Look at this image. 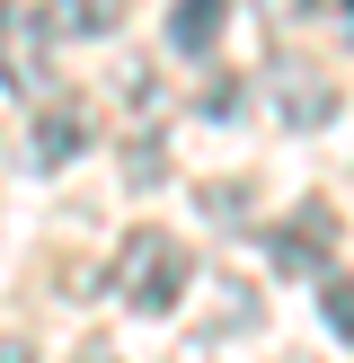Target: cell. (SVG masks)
<instances>
[{
	"label": "cell",
	"mask_w": 354,
	"mask_h": 363,
	"mask_svg": "<svg viewBox=\"0 0 354 363\" xmlns=\"http://www.w3.org/2000/svg\"><path fill=\"white\" fill-rule=\"evenodd\" d=\"M106 284H115L133 311H177V293L195 284V257L169 240V230H133V240L115 248V275Z\"/></svg>",
	"instance_id": "6da1fadb"
},
{
	"label": "cell",
	"mask_w": 354,
	"mask_h": 363,
	"mask_svg": "<svg viewBox=\"0 0 354 363\" xmlns=\"http://www.w3.org/2000/svg\"><path fill=\"white\" fill-rule=\"evenodd\" d=\"M266 257H275L283 275H319V266L336 257V213L319 204V195H310V204H292V222L266 230Z\"/></svg>",
	"instance_id": "7a4b0ae2"
},
{
	"label": "cell",
	"mask_w": 354,
	"mask_h": 363,
	"mask_svg": "<svg viewBox=\"0 0 354 363\" xmlns=\"http://www.w3.org/2000/svg\"><path fill=\"white\" fill-rule=\"evenodd\" d=\"M80 151H88V106L53 98L45 116H35V133H27V169H71Z\"/></svg>",
	"instance_id": "3957f363"
},
{
	"label": "cell",
	"mask_w": 354,
	"mask_h": 363,
	"mask_svg": "<svg viewBox=\"0 0 354 363\" xmlns=\"http://www.w3.org/2000/svg\"><path fill=\"white\" fill-rule=\"evenodd\" d=\"M275 116L292 124V133H319V124L336 116V89L319 80V71H301V62H283V71H275Z\"/></svg>",
	"instance_id": "277c9868"
},
{
	"label": "cell",
	"mask_w": 354,
	"mask_h": 363,
	"mask_svg": "<svg viewBox=\"0 0 354 363\" xmlns=\"http://www.w3.org/2000/svg\"><path fill=\"white\" fill-rule=\"evenodd\" d=\"M115 18H124V0H45L35 27L53 45H88V35H115Z\"/></svg>",
	"instance_id": "5b68a950"
},
{
	"label": "cell",
	"mask_w": 354,
	"mask_h": 363,
	"mask_svg": "<svg viewBox=\"0 0 354 363\" xmlns=\"http://www.w3.org/2000/svg\"><path fill=\"white\" fill-rule=\"evenodd\" d=\"M222 18H230V0H177V9H169V53L204 62V53L222 45Z\"/></svg>",
	"instance_id": "8992f818"
},
{
	"label": "cell",
	"mask_w": 354,
	"mask_h": 363,
	"mask_svg": "<svg viewBox=\"0 0 354 363\" xmlns=\"http://www.w3.org/2000/svg\"><path fill=\"white\" fill-rule=\"evenodd\" d=\"M319 319L354 346V275H328V284H319Z\"/></svg>",
	"instance_id": "52a82bcc"
},
{
	"label": "cell",
	"mask_w": 354,
	"mask_h": 363,
	"mask_svg": "<svg viewBox=\"0 0 354 363\" xmlns=\"http://www.w3.org/2000/svg\"><path fill=\"white\" fill-rule=\"evenodd\" d=\"M124 177H133V186H159V177H169V160H159V133H133V142H124Z\"/></svg>",
	"instance_id": "ba28073f"
},
{
	"label": "cell",
	"mask_w": 354,
	"mask_h": 363,
	"mask_svg": "<svg viewBox=\"0 0 354 363\" xmlns=\"http://www.w3.org/2000/svg\"><path fill=\"white\" fill-rule=\"evenodd\" d=\"M195 204H204L212 222H239V213H248V186H230V177H222V186H204Z\"/></svg>",
	"instance_id": "9c48e42d"
},
{
	"label": "cell",
	"mask_w": 354,
	"mask_h": 363,
	"mask_svg": "<svg viewBox=\"0 0 354 363\" xmlns=\"http://www.w3.org/2000/svg\"><path fill=\"white\" fill-rule=\"evenodd\" d=\"M257 9H266V27H301V18H310L319 0H257Z\"/></svg>",
	"instance_id": "30bf717a"
},
{
	"label": "cell",
	"mask_w": 354,
	"mask_h": 363,
	"mask_svg": "<svg viewBox=\"0 0 354 363\" xmlns=\"http://www.w3.org/2000/svg\"><path fill=\"white\" fill-rule=\"evenodd\" d=\"M0 363H35V354H27V346H18V337H0Z\"/></svg>",
	"instance_id": "8fae6325"
},
{
	"label": "cell",
	"mask_w": 354,
	"mask_h": 363,
	"mask_svg": "<svg viewBox=\"0 0 354 363\" xmlns=\"http://www.w3.org/2000/svg\"><path fill=\"white\" fill-rule=\"evenodd\" d=\"M336 27H346V45H354V0H336Z\"/></svg>",
	"instance_id": "7c38bea8"
},
{
	"label": "cell",
	"mask_w": 354,
	"mask_h": 363,
	"mask_svg": "<svg viewBox=\"0 0 354 363\" xmlns=\"http://www.w3.org/2000/svg\"><path fill=\"white\" fill-rule=\"evenodd\" d=\"M0 27H9V0H0Z\"/></svg>",
	"instance_id": "4fadbf2b"
}]
</instances>
